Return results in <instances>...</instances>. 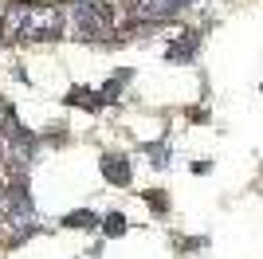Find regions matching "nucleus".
<instances>
[{
    "label": "nucleus",
    "instance_id": "obj_10",
    "mask_svg": "<svg viewBox=\"0 0 263 259\" xmlns=\"http://www.w3.org/2000/svg\"><path fill=\"white\" fill-rule=\"evenodd\" d=\"M173 244H177L181 255H193V251H204V248H209V236H189V239H177L173 236Z\"/></svg>",
    "mask_w": 263,
    "mask_h": 259
},
{
    "label": "nucleus",
    "instance_id": "obj_2",
    "mask_svg": "<svg viewBox=\"0 0 263 259\" xmlns=\"http://www.w3.org/2000/svg\"><path fill=\"white\" fill-rule=\"evenodd\" d=\"M99 173H102V181L114 184V189H130V184H134V161H130V153H122V150H102Z\"/></svg>",
    "mask_w": 263,
    "mask_h": 259
},
{
    "label": "nucleus",
    "instance_id": "obj_5",
    "mask_svg": "<svg viewBox=\"0 0 263 259\" xmlns=\"http://www.w3.org/2000/svg\"><path fill=\"white\" fill-rule=\"evenodd\" d=\"M130 83H134V71H130V67H118V71H114V75H110L106 83L99 86L102 102H106V106H114V102L126 95V86H130Z\"/></svg>",
    "mask_w": 263,
    "mask_h": 259
},
{
    "label": "nucleus",
    "instance_id": "obj_13",
    "mask_svg": "<svg viewBox=\"0 0 263 259\" xmlns=\"http://www.w3.org/2000/svg\"><path fill=\"white\" fill-rule=\"evenodd\" d=\"M4 40H8V35H4V20H0V47H4Z\"/></svg>",
    "mask_w": 263,
    "mask_h": 259
},
{
    "label": "nucleus",
    "instance_id": "obj_11",
    "mask_svg": "<svg viewBox=\"0 0 263 259\" xmlns=\"http://www.w3.org/2000/svg\"><path fill=\"white\" fill-rule=\"evenodd\" d=\"M212 114H209V106H193L189 110V122H209Z\"/></svg>",
    "mask_w": 263,
    "mask_h": 259
},
{
    "label": "nucleus",
    "instance_id": "obj_7",
    "mask_svg": "<svg viewBox=\"0 0 263 259\" xmlns=\"http://www.w3.org/2000/svg\"><path fill=\"white\" fill-rule=\"evenodd\" d=\"M59 224L71 228V232H99V228H102V216L90 212V208H75V212H67Z\"/></svg>",
    "mask_w": 263,
    "mask_h": 259
},
{
    "label": "nucleus",
    "instance_id": "obj_9",
    "mask_svg": "<svg viewBox=\"0 0 263 259\" xmlns=\"http://www.w3.org/2000/svg\"><path fill=\"white\" fill-rule=\"evenodd\" d=\"M142 200H145V208H149V212L154 216H169V193H165V189H145L142 193Z\"/></svg>",
    "mask_w": 263,
    "mask_h": 259
},
{
    "label": "nucleus",
    "instance_id": "obj_4",
    "mask_svg": "<svg viewBox=\"0 0 263 259\" xmlns=\"http://www.w3.org/2000/svg\"><path fill=\"white\" fill-rule=\"evenodd\" d=\"M63 102H67V106H75V110H87V114H99V110L106 106V102H102V95H99V86H83V83L67 86Z\"/></svg>",
    "mask_w": 263,
    "mask_h": 259
},
{
    "label": "nucleus",
    "instance_id": "obj_6",
    "mask_svg": "<svg viewBox=\"0 0 263 259\" xmlns=\"http://www.w3.org/2000/svg\"><path fill=\"white\" fill-rule=\"evenodd\" d=\"M142 157L154 169H169V161H173V141H169V134L157 141H142Z\"/></svg>",
    "mask_w": 263,
    "mask_h": 259
},
{
    "label": "nucleus",
    "instance_id": "obj_12",
    "mask_svg": "<svg viewBox=\"0 0 263 259\" xmlns=\"http://www.w3.org/2000/svg\"><path fill=\"white\" fill-rule=\"evenodd\" d=\"M193 173H197V177H204V173H212V161H209V157H200V161H193Z\"/></svg>",
    "mask_w": 263,
    "mask_h": 259
},
{
    "label": "nucleus",
    "instance_id": "obj_1",
    "mask_svg": "<svg viewBox=\"0 0 263 259\" xmlns=\"http://www.w3.org/2000/svg\"><path fill=\"white\" fill-rule=\"evenodd\" d=\"M4 35L16 43H55L67 35V4L59 0H32V4H8Z\"/></svg>",
    "mask_w": 263,
    "mask_h": 259
},
{
    "label": "nucleus",
    "instance_id": "obj_3",
    "mask_svg": "<svg viewBox=\"0 0 263 259\" xmlns=\"http://www.w3.org/2000/svg\"><path fill=\"white\" fill-rule=\"evenodd\" d=\"M200 43H204V28H185V32L173 35V43L165 47V59H169V63H197Z\"/></svg>",
    "mask_w": 263,
    "mask_h": 259
},
{
    "label": "nucleus",
    "instance_id": "obj_8",
    "mask_svg": "<svg viewBox=\"0 0 263 259\" xmlns=\"http://www.w3.org/2000/svg\"><path fill=\"white\" fill-rule=\"evenodd\" d=\"M106 239H122L126 232H130V220H126V212H118V208H110L106 216H102V228H99Z\"/></svg>",
    "mask_w": 263,
    "mask_h": 259
}]
</instances>
